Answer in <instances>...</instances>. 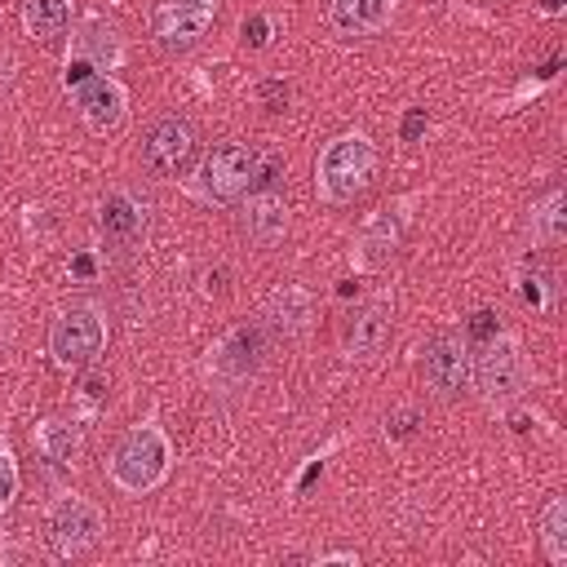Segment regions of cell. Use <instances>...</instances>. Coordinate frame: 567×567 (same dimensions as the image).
Returning <instances> with one entry per match:
<instances>
[{
    "instance_id": "obj_1",
    "label": "cell",
    "mask_w": 567,
    "mask_h": 567,
    "mask_svg": "<svg viewBox=\"0 0 567 567\" xmlns=\"http://www.w3.org/2000/svg\"><path fill=\"white\" fill-rule=\"evenodd\" d=\"M173 470V443L164 434V425L155 416L128 425L120 434V443L106 456V478L124 492V496H146L155 492Z\"/></svg>"
},
{
    "instance_id": "obj_2",
    "label": "cell",
    "mask_w": 567,
    "mask_h": 567,
    "mask_svg": "<svg viewBox=\"0 0 567 567\" xmlns=\"http://www.w3.org/2000/svg\"><path fill=\"white\" fill-rule=\"evenodd\" d=\"M470 385L478 390V399L492 408V412H505L509 403L523 399L527 390V354H523V341L505 328H496L478 354L470 359Z\"/></svg>"
},
{
    "instance_id": "obj_3",
    "label": "cell",
    "mask_w": 567,
    "mask_h": 567,
    "mask_svg": "<svg viewBox=\"0 0 567 567\" xmlns=\"http://www.w3.org/2000/svg\"><path fill=\"white\" fill-rule=\"evenodd\" d=\"M377 173V146L368 133H337L315 159V190L323 204H350Z\"/></svg>"
},
{
    "instance_id": "obj_4",
    "label": "cell",
    "mask_w": 567,
    "mask_h": 567,
    "mask_svg": "<svg viewBox=\"0 0 567 567\" xmlns=\"http://www.w3.org/2000/svg\"><path fill=\"white\" fill-rule=\"evenodd\" d=\"M106 346V319L93 301H80V306H66L53 323H49V359L62 368V372H75V368H89L97 363Z\"/></svg>"
},
{
    "instance_id": "obj_5",
    "label": "cell",
    "mask_w": 567,
    "mask_h": 567,
    "mask_svg": "<svg viewBox=\"0 0 567 567\" xmlns=\"http://www.w3.org/2000/svg\"><path fill=\"white\" fill-rule=\"evenodd\" d=\"M124 62V40L111 22L102 18H84L75 31H71V44H66V58H62V84L75 93L84 80L93 75H111L115 66Z\"/></svg>"
},
{
    "instance_id": "obj_6",
    "label": "cell",
    "mask_w": 567,
    "mask_h": 567,
    "mask_svg": "<svg viewBox=\"0 0 567 567\" xmlns=\"http://www.w3.org/2000/svg\"><path fill=\"white\" fill-rule=\"evenodd\" d=\"M252 182H257V151L244 142H221L204 155L195 173V195L204 204H235L252 190Z\"/></svg>"
},
{
    "instance_id": "obj_7",
    "label": "cell",
    "mask_w": 567,
    "mask_h": 567,
    "mask_svg": "<svg viewBox=\"0 0 567 567\" xmlns=\"http://www.w3.org/2000/svg\"><path fill=\"white\" fill-rule=\"evenodd\" d=\"M102 532H106V514H102L89 496L66 492V496H58V501L49 505L44 540H49V549H53L58 558H80V554H89V549L102 540Z\"/></svg>"
},
{
    "instance_id": "obj_8",
    "label": "cell",
    "mask_w": 567,
    "mask_h": 567,
    "mask_svg": "<svg viewBox=\"0 0 567 567\" xmlns=\"http://www.w3.org/2000/svg\"><path fill=\"white\" fill-rule=\"evenodd\" d=\"M195 151H199L195 124L182 120V115H164V120L151 124V133H146V142H142V164H146L155 177H182V173L190 168Z\"/></svg>"
},
{
    "instance_id": "obj_9",
    "label": "cell",
    "mask_w": 567,
    "mask_h": 567,
    "mask_svg": "<svg viewBox=\"0 0 567 567\" xmlns=\"http://www.w3.org/2000/svg\"><path fill=\"white\" fill-rule=\"evenodd\" d=\"M470 359H474V350H470L465 332H434L425 346V359H421V377L439 399H456L470 390Z\"/></svg>"
},
{
    "instance_id": "obj_10",
    "label": "cell",
    "mask_w": 567,
    "mask_h": 567,
    "mask_svg": "<svg viewBox=\"0 0 567 567\" xmlns=\"http://www.w3.org/2000/svg\"><path fill=\"white\" fill-rule=\"evenodd\" d=\"M266 350H270L266 323H235V328L208 350V372H213L217 381L239 385V381H248V377L266 363Z\"/></svg>"
},
{
    "instance_id": "obj_11",
    "label": "cell",
    "mask_w": 567,
    "mask_h": 567,
    "mask_svg": "<svg viewBox=\"0 0 567 567\" xmlns=\"http://www.w3.org/2000/svg\"><path fill=\"white\" fill-rule=\"evenodd\" d=\"M217 18V0H155L151 35L168 49H190Z\"/></svg>"
},
{
    "instance_id": "obj_12",
    "label": "cell",
    "mask_w": 567,
    "mask_h": 567,
    "mask_svg": "<svg viewBox=\"0 0 567 567\" xmlns=\"http://www.w3.org/2000/svg\"><path fill=\"white\" fill-rule=\"evenodd\" d=\"M390 315H394L390 297H368V301H359V306L346 315V328H341V354H346L350 363H368V359H377L381 346H385V337H390Z\"/></svg>"
},
{
    "instance_id": "obj_13",
    "label": "cell",
    "mask_w": 567,
    "mask_h": 567,
    "mask_svg": "<svg viewBox=\"0 0 567 567\" xmlns=\"http://www.w3.org/2000/svg\"><path fill=\"white\" fill-rule=\"evenodd\" d=\"M408 208H412V199H394V204L377 208V213L363 221V230H359V239H354L359 266H381V261H390V257L399 252V244H403V235H408Z\"/></svg>"
},
{
    "instance_id": "obj_14",
    "label": "cell",
    "mask_w": 567,
    "mask_h": 567,
    "mask_svg": "<svg viewBox=\"0 0 567 567\" xmlns=\"http://www.w3.org/2000/svg\"><path fill=\"white\" fill-rule=\"evenodd\" d=\"M75 106L89 133H115L128 115V89L115 75H93L75 89Z\"/></svg>"
},
{
    "instance_id": "obj_15",
    "label": "cell",
    "mask_w": 567,
    "mask_h": 567,
    "mask_svg": "<svg viewBox=\"0 0 567 567\" xmlns=\"http://www.w3.org/2000/svg\"><path fill=\"white\" fill-rule=\"evenodd\" d=\"M97 230H102V239H106L111 248H120V252L137 248L142 235H146V204H142L133 190H124V186L106 190L102 204H97Z\"/></svg>"
},
{
    "instance_id": "obj_16",
    "label": "cell",
    "mask_w": 567,
    "mask_h": 567,
    "mask_svg": "<svg viewBox=\"0 0 567 567\" xmlns=\"http://www.w3.org/2000/svg\"><path fill=\"white\" fill-rule=\"evenodd\" d=\"M239 235L252 248H275L288 235V199L270 186H252L239 208Z\"/></svg>"
},
{
    "instance_id": "obj_17",
    "label": "cell",
    "mask_w": 567,
    "mask_h": 567,
    "mask_svg": "<svg viewBox=\"0 0 567 567\" xmlns=\"http://www.w3.org/2000/svg\"><path fill=\"white\" fill-rule=\"evenodd\" d=\"M31 447L53 470H75L80 465V452H84V439H80V425L71 416H40L31 425Z\"/></svg>"
},
{
    "instance_id": "obj_18",
    "label": "cell",
    "mask_w": 567,
    "mask_h": 567,
    "mask_svg": "<svg viewBox=\"0 0 567 567\" xmlns=\"http://www.w3.org/2000/svg\"><path fill=\"white\" fill-rule=\"evenodd\" d=\"M399 0H328V22L337 35H377L390 27Z\"/></svg>"
},
{
    "instance_id": "obj_19",
    "label": "cell",
    "mask_w": 567,
    "mask_h": 567,
    "mask_svg": "<svg viewBox=\"0 0 567 567\" xmlns=\"http://www.w3.org/2000/svg\"><path fill=\"white\" fill-rule=\"evenodd\" d=\"M315 319V297L301 288V284H284L270 301H266V328H275L284 341L301 337Z\"/></svg>"
},
{
    "instance_id": "obj_20",
    "label": "cell",
    "mask_w": 567,
    "mask_h": 567,
    "mask_svg": "<svg viewBox=\"0 0 567 567\" xmlns=\"http://www.w3.org/2000/svg\"><path fill=\"white\" fill-rule=\"evenodd\" d=\"M527 235L536 248H558L563 235H567V199L563 190H545L536 204H532V217H527Z\"/></svg>"
},
{
    "instance_id": "obj_21",
    "label": "cell",
    "mask_w": 567,
    "mask_h": 567,
    "mask_svg": "<svg viewBox=\"0 0 567 567\" xmlns=\"http://www.w3.org/2000/svg\"><path fill=\"white\" fill-rule=\"evenodd\" d=\"M71 22V0H22V31L40 44L58 40Z\"/></svg>"
},
{
    "instance_id": "obj_22",
    "label": "cell",
    "mask_w": 567,
    "mask_h": 567,
    "mask_svg": "<svg viewBox=\"0 0 567 567\" xmlns=\"http://www.w3.org/2000/svg\"><path fill=\"white\" fill-rule=\"evenodd\" d=\"M536 532H540V549L554 567L567 563V501L563 496H549L540 505V518H536Z\"/></svg>"
},
{
    "instance_id": "obj_23",
    "label": "cell",
    "mask_w": 567,
    "mask_h": 567,
    "mask_svg": "<svg viewBox=\"0 0 567 567\" xmlns=\"http://www.w3.org/2000/svg\"><path fill=\"white\" fill-rule=\"evenodd\" d=\"M518 297H523L532 310L549 315V310H554V279H549L545 270H523V275H518Z\"/></svg>"
},
{
    "instance_id": "obj_24",
    "label": "cell",
    "mask_w": 567,
    "mask_h": 567,
    "mask_svg": "<svg viewBox=\"0 0 567 567\" xmlns=\"http://www.w3.org/2000/svg\"><path fill=\"white\" fill-rule=\"evenodd\" d=\"M18 496V461L9 456V447H0V514L13 505Z\"/></svg>"
},
{
    "instance_id": "obj_25",
    "label": "cell",
    "mask_w": 567,
    "mask_h": 567,
    "mask_svg": "<svg viewBox=\"0 0 567 567\" xmlns=\"http://www.w3.org/2000/svg\"><path fill=\"white\" fill-rule=\"evenodd\" d=\"M244 44H252V49H266L270 44V18L266 13L244 18Z\"/></svg>"
},
{
    "instance_id": "obj_26",
    "label": "cell",
    "mask_w": 567,
    "mask_h": 567,
    "mask_svg": "<svg viewBox=\"0 0 567 567\" xmlns=\"http://www.w3.org/2000/svg\"><path fill=\"white\" fill-rule=\"evenodd\" d=\"M425 124H430L425 106H408V111H403V124H399V137H403V142H421Z\"/></svg>"
},
{
    "instance_id": "obj_27",
    "label": "cell",
    "mask_w": 567,
    "mask_h": 567,
    "mask_svg": "<svg viewBox=\"0 0 567 567\" xmlns=\"http://www.w3.org/2000/svg\"><path fill=\"white\" fill-rule=\"evenodd\" d=\"M492 332H496V315H492V310H474V319H470V328H465V341H470V346H474V341L483 346Z\"/></svg>"
},
{
    "instance_id": "obj_28",
    "label": "cell",
    "mask_w": 567,
    "mask_h": 567,
    "mask_svg": "<svg viewBox=\"0 0 567 567\" xmlns=\"http://www.w3.org/2000/svg\"><path fill=\"white\" fill-rule=\"evenodd\" d=\"M385 434H390V439H408V434H416V412L385 416Z\"/></svg>"
},
{
    "instance_id": "obj_29",
    "label": "cell",
    "mask_w": 567,
    "mask_h": 567,
    "mask_svg": "<svg viewBox=\"0 0 567 567\" xmlns=\"http://www.w3.org/2000/svg\"><path fill=\"white\" fill-rule=\"evenodd\" d=\"M80 394H84L89 403H102V394H106V377H102V372H93V377L84 381V390H80Z\"/></svg>"
},
{
    "instance_id": "obj_30",
    "label": "cell",
    "mask_w": 567,
    "mask_h": 567,
    "mask_svg": "<svg viewBox=\"0 0 567 567\" xmlns=\"http://www.w3.org/2000/svg\"><path fill=\"white\" fill-rule=\"evenodd\" d=\"M261 97L270 102V111H284V102H288V89H284V84H261Z\"/></svg>"
},
{
    "instance_id": "obj_31",
    "label": "cell",
    "mask_w": 567,
    "mask_h": 567,
    "mask_svg": "<svg viewBox=\"0 0 567 567\" xmlns=\"http://www.w3.org/2000/svg\"><path fill=\"white\" fill-rule=\"evenodd\" d=\"M71 270H75V275H80V279H89V275H93V257H84V252H80V257H75V266H71Z\"/></svg>"
},
{
    "instance_id": "obj_32",
    "label": "cell",
    "mask_w": 567,
    "mask_h": 567,
    "mask_svg": "<svg viewBox=\"0 0 567 567\" xmlns=\"http://www.w3.org/2000/svg\"><path fill=\"white\" fill-rule=\"evenodd\" d=\"M540 13H545V18H558V13H563V0H540Z\"/></svg>"
},
{
    "instance_id": "obj_33",
    "label": "cell",
    "mask_w": 567,
    "mask_h": 567,
    "mask_svg": "<svg viewBox=\"0 0 567 567\" xmlns=\"http://www.w3.org/2000/svg\"><path fill=\"white\" fill-rule=\"evenodd\" d=\"M319 563H359V558H354V554H346V549H341V554H323V558H319Z\"/></svg>"
}]
</instances>
